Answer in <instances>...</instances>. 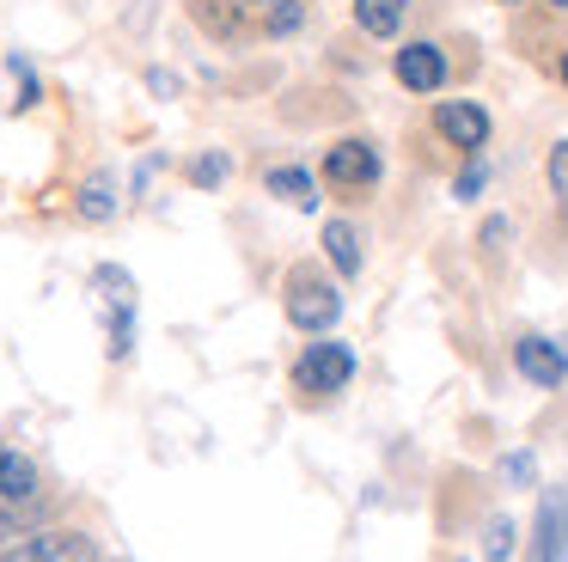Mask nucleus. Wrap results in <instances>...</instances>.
I'll use <instances>...</instances> for the list:
<instances>
[{
	"label": "nucleus",
	"instance_id": "f257e3e1",
	"mask_svg": "<svg viewBox=\"0 0 568 562\" xmlns=\"http://www.w3.org/2000/svg\"><path fill=\"white\" fill-rule=\"evenodd\" d=\"M287 318H294V330H306V337H324V330L343 318V293H336L318 269H294V275H287Z\"/></svg>",
	"mask_w": 568,
	"mask_h": 562
},
{
	"label": "nucleus",
	"instance_id": "f03ea898",
	"mask_svg": "<svg viewBox=\"0 0 568 562\" xmlns=\"http://www.w3.org/2000/svg\"><path fill=\"white\" fill-rule=\"evenodd\" d=\"M348 379H355V354H348L343 342H306V354L294 361V385L312 391V398H331Z\"/></svg>",
	"mask_w": 568,
	"mask_h": 562
},
{
	"label": "nucleus",
	"instance_id": "7ed1b4c3",
	"mask_svg": "<svg viewBox=\"0 0 568 562\" xmlns=\"http://www.w3.org/2000/svg\"><path fill=\"white\" fill-rule=\"evenodd\" d=\"M0 562H104V556L87 532H38L0 544Z\"/></svg>",
	"mask_w": 568,
	"mask_h": 562
},
{
	"label": "nucleus",
	"instance_id": "20e7f679",
	"mask_svg": "<svg viewBox=\"0 0 568 562\" xmlns=\"http://www.w3.org/2000/svg\"><path fill=\"white\" fill-rule=\"evenodd\" d=\"M568 556V489H544L538 520H531V562H562Z\"/></svg>",
	"mask_w": 568,
	"mask_h": 562
},
{
	"label": "nucleus",
	"instance_id": "39448f33",
	"mask_svg": "<svg viewBox=\"0 0 568 562\" xmlns=\"http://www.w3.org/2000/svg\"><path fill=\"white\" fill-rule=\"evenodd\" d=\"M514 367L538 391H556L568 379V354H562V342H550V337H519L514 342Z\"/></svg>",
	"mask_w": 568,
	"mask_h": 562
},
{
	"label": "nucleus",
	"instance_id": "423d86ee",
	"mask_svg": "<svg viewBox=\"0 0 568 562\" xmlns=\"http://www.w3.org/2000/svg\"><path fill=\"white\" fill-rule=\"evenodd\" d=\"M397 80H404L409 92H440L446 86V56L434 43H404L397 49Z\"/></svg>",
	"mask_w": 568,
	"mask_h": 562
},
{
	"label": "nucleus",
	"instance_id": "0eeeda50",
	"mask_svg": "<svg viewBox=\"0 0 568 562\" xmlns=\"http://www.w3.org/2000/svg\"><path fill=\"white\" fill-rule=\"evenodd\" d=\"M324 178L331 183H373L379 178V153H373L367 141H336L331 153H324Z\"/></svg>",
	"mask_w": 568,
	"mask_h": 562
},
{
	"label": "nucleus",
	"instance_id": "6e6552de",
	"mask_svg": "<svg viewBox=\"0 0 568 562\" xmlns=\"http://www.w3.org/2000/svg\"><path fill=\"white\" fill-rule=\"evenodd\" d=\"M434 129H440L453 147H483L489 141V110L483 104H440L434 110Z\"/></svg>",
	"mask_w": 568,
	"mask_h": 562
},
{
	"label": "nucleus",
	"instance_id": "1a4fd4ad",
	"mask_svg": "<svg viewBox=\"0 0 568 562\" xmlns=\"http://www.w3.org/2000/svg\"><path fill=\"white\" fill-rule=\"evenodd\" d=\"M190 12H196V24L209 37H245L251 31V12H245V0H190Z\"/></svg>",
	"mask_w": 568,
	"mask_h": 562
},
{
	"label": "nucleus",
	"instance_id": "9d476101",
	"mask_svg": "<svg viewBox=\"0 0 568 562\" xmlns=\"http://www.w3.org/2000/svg\"><path fill=\"white\" fill-rule=\"evenodd\" d=\"M0 495H7V501H31V495H38V464H31L26 452H13V446H0Z\"/></svg>",
	"mask_w": 568,
	"mask_h": 562
},
{
	"label": "nucleus",
	"instance_id": "9b49d317",
	"mask_svg": "<svg viewBox=\"0 0 568 562\" xmlns=\"http://www.w3.org/2000/svg\"><path fill=\"white\" fill-rule=\"evenodd\" d=\"M324 251H331V263L343 269V275H355L361 269V232L348 227V220H331V227H324Z\"/></svg>",
	"mask_w": 568,
	"mask_h": 562
},
{
	"label": "nucleus",
	"instance_id": "f8f14e48",
	"mask_svg": "<svg viewBox=\"0 0 568 562\" xmlns=\"http://www.w3.org/2000/svg\"><path fill=\"white\" fill-rule=\"evenodd\" d=\"M404 7H409V0H355V19H361V31L392 37L397 24H404Z\"/></svg>",
	"mask_w": 568,
	"mask_h": 562
},
{
	"label": "nucleus",
	"instance_id": "ddd939ff",
	"mask_svg": "<svg viewBox=\"0 0 568 562\" xmlns=\"http://www.w3.org/2000/svg\"><path fill=\"white\" fill-rule=\"evenodd\" d=\"M245 12H251V31H294L300 24L294 0H245Z\"/></svg>",
	"mask_w": 568,
	"mask_h": 562
},
{
	"label": "nucleus",
	"instance_id": "4468645a",
	"mask_svg": "<svg viewBox=\"0 0 568 562\" xmlns=\"http://www.w3.org/2000/svg\"><path fill=\"white\" fill-rule=\"evenodd\" d=\"M116 183H111V171H92V178H87V190H80V214H87V220H111L116 214Z\"/></svg>",
	"mask_w": 568,
	"mask_h": 562
},
{
	"label": "nucleus",
	"instance_id": "2eb2a0df",
	"mask_svg": "<svg viewBox=\"0 0 568 562\" xmlns=\"http://www.w3.org/2000/svg\"><path fill=\"white\" fill-rule=\"evenodd\" d=\"M270 190L287 195V202H300V208H312V178H306V171H294V165L270 171Z\"/></svg>",
	"mask_w": 568,
	"mask_h": 562
},
{
	"label": "nucleus",
	"instance_id": "dca6fc26",
	"mask_svg": "<svg viewBox=\"0 0 568 562\" xmlns=\"http://www.w3.org/2000/svg\"><path fill=\"white\" fill-rule=\"evenodd\" d=\"M550 190L568 202V141H556V153H550Z\"/></svg>",
	"mask_w": 568,
	"mask_h": 562
},
{
	"label": "nucleus",
	"instance_id": "f3484780",
	"mask_svg": "<svg viewBox=\"0 0 568 562\" xmlns=\"http://www.w3.org/2000/svg\"><path fill=\"white\" fill-rule=\"evenodd\" d=\"M483 550H489V556H507V550H514V525H507V520H489V538H483Z\"/></svg>",
	"mask_w": 568,
	"mask_h": 562
},
{
	"label": "nucleus",
	"instance_id": "a211bd4d",
	"mask_svg": "<svg viewBox=\"0 0 568 562\" xmlns=\"http://www.w3.org/2000/svg\"><path fill=\"white\" fill-rule=\"evenodd\" d=\"M501 476H507V483H531V452H507Z\"/></svg>",
	"mask_w": 568,
	"mask_h": 562
},
{
	"label": "nucleus",
	"instance_id": "6ab92c4d",
	"mask_svg": "<svg viewBox=\"0 0 568 562\" xmlns=\"http://www.w3.org/2000/svg\"><path fill=\"white\" fill-rule=\"evenodd\" d=\"M221 171H226V159H196L190 178H196V183H221Z\"/></svg>",
	"mask_w": 568,
	"mask_h": 562
},
{
	"label": "nucleus",
	"instance_id": "aec40b11",
	"mask_svg": "<svg viewBox=\"0 0 568 562\" xmlns=\"http://www.w3.org/2000/svg\"><path fill=\"white\" fill-rule=\"evenodd\" d=\"M13 538H19V525H13V513L0 508V544H13Z\"/></svg>",
	"mask_w": 568,
	"mask_h": 562
},
{
	"label": "nucleus",
	"instance_id": "412c9836",
	"mask_svg": "<svg viewBox=\"0 0 568 562\" xmlns=\"http://www.w3.org/2000/svg\"><path fill=\"white\" fill-rule=\"evenodd\" d=\"M562 80H568V56H562Z\"/></svg>",
	"mask_w": 568,
	"mask_h": 562
},
{
	"label": "nucleus",
	"instance_id": "4be33fe9",
	"mask_svg": "<svg viewBox=\"0 0 568 562\" xmlns=\"http://www.w3.org/2000/svg\"><path fill=\"white\" fill-rule=\"evenodd\" d=\"M550 7H568V0H550Z\"/></svg>",
	"mask_w": 568,
	"mask_h": 562
},
{
	"label": "nucleus",
	"instance_id": "5701e85b",
	"mask_svg": "<svg viewBox=\"0 0 568 562\" xmlns=\"http://www.w3.org/2000/svg\"><path fill=\"white\" fill-rule=\"evenodd\" d=\"M562 354H568V349H562Z\"/></svg>",
	"mask_w": 568,
	"mask_h": 562
}]
</instances>
